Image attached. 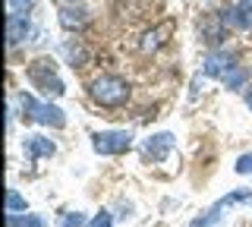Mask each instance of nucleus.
I'll return each instance as SVG.
<instances>
[{
    "label": "nucleus",
    "instance_id": "423d86ee",
    "mask_svg": "<svg viewBox=\"0 0 252 227\" xmlns=\"http://www.w3.org/2000/svg\"><path fill=\"white\" fill-rule=\"evenodd\" d=\"M240 64H236V54L233 51H227V48H220V51H211L208 57H205V76H220L224 79L230 69H236Z\"/></svg>",
    "mask_w": 252,
    "mask_h": 227
},
{
    "label": "nucleus",
    "instance_id": "f257e3e1",
    "mask_svg": "<svg viewBox=\"0 0 252 227\" xmlns=\"http://www.w3.org/2000/svg\"><path fill=\"white\" fill-rule=\"evenodd\" d=\"M29 82L35 85V89H41L44 95H63L66 92V85H63L60 79H57V66H54V60L51 57H38V60H32L29 64Z\"/></svg>",
    "mask_w": 252,
    "mask_h": 227
},
{
    "label": "nucleus",
    "instance_id": "aec40b11",
    "mask_svg": "<svg viewBox=\"0 0 252 227\" xmlns=\"http://www.w3.org/2000/svg\"><path fill=\"white\" fill-rule=\"evenodd\" d=\"M246 104L252 107V85H249V92H246Z\"/></svg>",
    "mask_w": 252,
    "mask_h": 227
},
{
    "label": "nucleus",
    "instance_id": "20e7f679",
    "mask_svg": "<svg viewBox=\"0 0 252 227\" xmlns=\"http://www.w3.org/2000/svg\"><path fill=\"white\" fill-rule=\"evenodd\" d=\"M132 145V132L129 130H104L92 139V148L98 155H123Z\"/></svg>",
    "mask_w": 252,
    "mask_h": 227
},
{
    "label": "nucleus",
    "instance_id": "f03ea898",
    "mask_svg": "<svg viewBox=\"0 0 252 227\" xmlns=\"http://www.w3.org/2000/svg\"><path fill=\"white\" fill-rule=\"evenodd\" d=\"M92 98L101 107H120L129 101V85L120 76H101V79L92 82Z\"/></svg>",
    "mask_w": 252,
    "mask_h": 227
},
{
    "label": "nucleus",
    "instance_id": "dca6fc26",
    "mask_svg": "<svg viewBox=\"0 0 252 227\" xmlns=\"http://www.w3.org/2000/svg\"><path fill=\"white\" fill-rule=\"evenodd\" d=\"M60 227H85V215L82 211H69L60 218Z\"/></svg>",
    "mask_w": 252,
    "mask_h": 227
},
{
    "label": "nucleus",
    "instance_id": "6e6552de",
    "mask_svg": "<svg viewBox=\"0 0 252 227\" xmlns=\"http://www.w3.org/2000/svg\"><path fill=\"white\" fill-rule=\"evenodd\" d=\"M22 152H26L29 161H35V158H51L57 148H54V142L44 139V136H26L22 139Z\"/></svg>",
    "mask_w": 252,
    "mask_h": 227
},
{
    "label": "nucleus",
    "instance_id": "9b49d317",
    "mask_svg": "<svg viewBox=\"0 0 252 227\" xmlns=\"http://www.w3.org/2000/svg\"><path fill=\"white\" fill-rule=\"evenodd\" d=\"M170 32H173V19H164V22H161L158 29H152V32L145 35V41H142V48H145V51H158V48H161L164 41H167V35H170Z\"/></svg>",
    "mask_w": 252,
    "mask_h": 227
},
{
    "label": "nucleus",
    "instance_id": "ddd939ff",
    "mask_svg": "<svg viewBox=\"0 0 252 227\" xmlns=\"http://www.w3.org/2000/svg\"><path fill=\"white\" fill-rule=\"evenodd\" d=\"M249 79V69L246 66H236V69H230V73H227L224 76V85H227V89H243V82H246Z\"/></svg>",
    "mask_w": 252,
    "mask_h": 227
},
{
    "label": "nucleus",
    "instance_id": "a211bd4d",
    "mask_svg": "<svg viewBox=\"0 0 252 227\" xmlns=\"http://www.w3.org/2000/svg\"><path fill=\"white\" fill-rule=\"evenodd\" d=\"M35 0H10V13H29Z\"/></svg>",
    "mask_w": 252,
    "mask_h": 227
},
{
    "label": "nucleus",
    "instance_id": "39448f33",
    "mask_svg": "<svg viewBox=\"0 0 252 227\" xmlns=\"http://www.w3.org/2000/svg\"><path fill=\"white\" fill-rule=\"evenodd\" d=\"M246 199H252V190H233V193H227V195H220V199L211 205L208 211H205L202 218H195L192 221V227H211V224H218L220 218H224V211L230 208V205H236V202H246Z\"/></svg>",
    "mask_w": 252,
    "mask_h": 227
},
{
    "label": "nucleus",
    "instance_id": "f8f14e48",
    "mask_svg": "<svg viewBox=\"0 0 252 227\" xmlns=\"http://www.w3.org/2000/svg\"><path fill=\"white\" fill-rule=\"evenodd\" d=\"M85 19H89V13H85L82 6H63L60 10V26L63 29H79V26H85Z\"/></svg>",
    "mask_w": 252,
    "mask_h": 227
},
{
    "label": "nucleus",
    "instance_id": "7ed1b4c3",
    "mask_svg": "<svg viewBox=\"0 0 252 227\" xmlns=\"http://www.w3.org/2000/svg\"><path fill=\"white\" fill-rule=\"evenodd\" d=\"M19 104H22V114H26V120L44 123V127H54V130L66 127V114H63L60 107H54V104H38V101L32 98V95H26V92L19 95Z\"/></svg>",
    "mask_w": 252,
    "mask_h": 227
},
{
    "label": "nucleus",
    "instance_id": "4468645a",
    "mask_svg": "<svg viewBox=\"0 0 252 227\" xmlns=\"http://www.w3.org/2000/svg\"><path fill=\"white\" fill-rule=\"evenodd\" d=\"M10 224H13V227H47V221H44L41 215H26V218L10 215Z\"/></svg>",
    "mask_w": 252,
    "mask_h": 227
},
{
    "label": "nucleus",
    "instance_id": "9d476101",
    "mask_svg": "<svg viewBox=\"0 0 252 227\" xmlns=\"http://www.w3.org/2000/svg\"><path fill=\"white\" fill-rule=\"evenodd\" d=\"M29 16L26 13H10V29H6V38H10V48H16V44L22 41V38L29 35Z\"/></svg>",
    "mask_w": 252,
    "mask_h": 227
},
{
    "label": "nucleus",
    "instance_id": "1a4fd4ad",
    "mask_svg": "<svg viewBox=\"0 0 252 227\" xmlns=\"http://www.w3.org/2000/svg\"><path fill=\"white\" fill-rule=\"evenodd\" d=\"M170 148H173V136H170V132H158V136L145 139V155L155 158V161H164L170 155Z\"/></svg>",
    "mask_w": 252,
    "mask_h": 227
},
{
    "label": "nucleus",
    "instance_id": "2eb2a0df",
    "mask_svg": "<svg viewBox=\"0 0 252 227\" xmlns=\"http://www.w3.org/2000/svg\"><path fill=\"white\" fill-rule=\"evenodd\" d=\"M6 211H10V215H16V211H26V199H22L16 190H10V195H6Z\"/></svg>",
    "mask_w": 252,
    "mask_h": 227
},
{
    "label": "nucleus",
    "instance_id": "0eeeda50",
    "mask_svg": "<svg viewBox=\"0 0 252 227\" xmlns=\"http://www.w3.org/2000/svg\"><path fill=\"white\" fill-rule=\"evenodd\" d=\"M227 22H224V16H220V13H208V16L202 19V38L208 44H220L227 38Z\"/></svg>",
    "mask_w": 252,
    "mask_h": 227
},
{
    "label": "nucleus",
    "instance_id": "f3484780",
    "mask_svg": "<svg viewBox=\"0 0 252 227\" xmlns=\"http://www.w3.org/2000/svg\"><path fill=\"white\" fill-rule=\"evenodd\" d=\"M89 227H114V221H110V211H98V215L92 218Z\"/></svg>",
    "mask_w": 252,
    "mask_h": 227
},
{
    "label": "nucleus",
    "instance_id": "6ab92c4d",
    "mask_svg": "<svg viewBox=\"0 0 252 227\" xmlns=\"http://www.w3.org/2000/svg\"><path fill=\"white\" fill-rule=\"evenodd\" d=\"M236 174H252V155H243L236 161Z\"/></svg>",
    "mask_w": 252,
    "mask_h": 227
}]
</instances>
